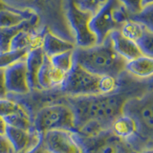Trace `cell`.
Returning a JSON list of instances; mask_svg holds the SVG:
<instances>
[{
  "mask_svg": "<svg viewBox=\"0 0 153 153\" xmlns=\"http://www.w3.org/2000/svg\"><path fill=\"white\" fill-rule=\"evenodd\" d=\"M108 36L111 40L114 51L126 61L135 59L139 56H143L136 43L124 37L120 30L111 32Z\"/></svg>",
  "mask_w": 153,
  "mask_h": 153,
  "instance_id": "obj_13",
  "label": "cell"
},
{
  "mask_svg": "<svg viewBox=\"0 0 153 153\" xmlns=\"http://www.w3.org/2000/svg\"><path fill=\"white\" fill-rule=\"evenodd\" d=\"M27 50H10L5 53H0V68L6 69L13 63L26 59Z\"/></svg>",
  "mask_w": 153,
  "mask_h": 153,
  "instance_id": "obj_24",
  "label": "cell"
},
{
  "mask_svg": "<svg viewBox=\"0 0 153 153\" xmlns=\"http://www.w3.org/2000/svg\"><path fill=\"white\" fill-rule=\"evenodd\" d=\"M110 130L115 136L126 143L137 137V126L133 120L126 115H120L111 123Z\"/></svg>",
  "mask_w": 153,
  "mask_h": 153,
  "instance_id": "obj_18",
  "label": "cell"
},
{
  "mask_svg": "<svg viewBox=\"0 0 153 153\" xmlns=\"http://www.w3.org/2000/svg\"><path fill=\"white\" fill-rule=\"evenodd\" d=\"M76 45L73 42L59 38V36L53 35L51 32H45L43 36L41 48L45 56L48 57H52L65 52L73 51Z\"/></svg>",
  "mask_w": 153,
  "mask_h": 153,
  "instance_id": "obj_16",
  "label": "cell"
},
{
  "mask_svg": "<svg viewBox=\"0 0 153 153\" xmlns=\"http://www.w3.org/2000/svg\"><path fill=\"white\" fill-rule=\"evenodd\" d=\"M43 33H36L32 32L31 29L22 30L16 33L11 41L10 50H27L30 51L36 48L41 47Z\"/></svg>",
  "mask_w": 153,
  "mask_h": 153,
  "instance_id": "obj_15",
  "label": "cell"
},
{
  "mask_svg": "<svg viewBox=\"0 0 153 153\" xmlns=\"http://www.w3.org/2000/svg\"><path fill=\"white\" fill-rule=\"evenodd\" d=\"M73 60L94 75L110 76L117 79L124 73L126 64V60L114 51L109 36L102 44L88 48L76 46Z\"/></svg>",
  "mask_w": 153,
  "mask_h": 153,
  "instance_id": "obj_2",
  "label": "cell"
},
{
  "mask_svg": "<svg viewBox=\"0 0 153 153\" xmlns=\"http://www.w3.org/2000/svg\"><path fill=\"white\" fill-rule=\"evenodd\" d=\"M37 22V16L36 14L32 19L27 20L17 26H13L11 28H0V53H5L10 51L11 41L14 36L22 30L32 29L33 26L36 25Z\"/></svg>",
  "mask_w": 153,
  "mask_h": 153,
  "instance_id": "obj_19",
  "label": "cell"
},
{
  "mask_svg": "<svg viewBox=\"0 0 153 153\" xmlns=\"http://www.w3.org/2000/svg\"><path fill=\"white\" fill-rule=\"evenodd\" d=\"M42 145L49 153H82L75 133L67 130H50L42 134Z\"/></svg>",
  "mask_w": 153,
  "mask_h": 153,
  "instance_id": "obj_9",
  "label": "cell"
},
{
  "mask_svg": "<svg viewBox=\"0 0 153 153\" xmlns=\"http://www.w3.org/2000/svg\"><path fill=\"white\" fill-rule=\"evenodd\" d=\"M25 111H27V109L16 100L10 99L9 97L0 100V116L3 119Z\"/></svg>",
  "mask_w": 153,
  "mask_h": 153,
  "instance_id": "obj_23",
  "label": "cell"
},
{
  "mask_svg": "<svg viewBox=\"0 0 153 153\" xmlns=\"http://www.w3.org/2000/svg\"><path fill=\"white\" fill-rule=\"evenodd\" d=\"M153 100L152 93L147 92L141 97H132L123 105L122 114L130 117L137 126V138L146 148L151 149L153 135Z\"/></svg>",
  "mask_w": 153,
  "mask_h": 153,
  "instance_id": "obj_3",
  "label": "cell"
},
{
  "mask_svg": "<svg viewBox=\"0 0 153 153\" xmlns=\"http://www.w3.org/2000/svg\"><path fill=\"white\" fill-rule=\"evenodd\" d=\"M73 51L65 52V53H62V54L49 57L52 65L54 66L56 69L62 72V73L67 74L71 70L74 63Z\"/></svg>",
  "mask_w": 153,
  "mask_h": 153,
  "instance_id": "obj_22",
  "label": "cell"
},
{
  "mask_svg": "<svg viewBox=\"0 0 153 153\" xmlns=\"http://www.w3.org/2000/svg\"><path fill=\"white\" fill-rule=\"evenodd\" d=\"M124 72L136 79H151L153 74V59L147 56H141L135 59L126 61Z\"/></svg>",
  "mask_w": 153,
  "mask_h": 153,
  "instance_id": "obj_17",
  "label": "cell"
},
{
  "mask_svg": "<svg viewBox=\"0 0 153 153\" xmlns=\"http://www.w3.org/2000/svg\"><path fill=\"white\" fill-rule=\"evenodd\" d=\"M5 136L12 145L14 153H28L42 140V135L33 130H26L7 126Z\"/></svg>",
  "mask_w": 153,
  "mask_h": 153,
  "instance_id": "obj_10",
  "label": "cell"
},
{
  "mask_svg": "<svg viewBox=\"0 0 153 153\" xmlns=\"http://www.w3.org/2000/svg\"><path fill=\"white\" fill-rule=\"evenodd\" d=\"M25 59L19 60L5 69L6 86L9 95H27L31 92Z\"/></svg>",
  "mask_w": 153,
  "mask_h": 153,
  "instance_id": "obj_11",
  "label": "cell"
},
{
  "mask_svg": "<svg viewBox=\"0 0 153 153\" xmlns=\"http://www.w3.org/2000/svg\"><path fill=\"white\" fill-rule=\"evenodd\" d=\"M7 128V123L4 121V119L0 116V135H5Z\"/></svg>",
  "mask_w": 153,
  "mask_h": 153,
  "instance_id": "obj_32",
  "label": "cell"
},
{
  "mask_svg": "<svg viewBox=\"0 0 153 153\" xmlns=\"http://www.w3.org/2000/svg\"><path fill=\"white\" fill-rule=\"evenodd\" d=\"M146 29V27L143 26L140 23H137L132 20H128L123 24L120 32L127 39L136 42L141 38Z\"/></svg>",
  "mask_w": 153,
  "mask_h": 153,
  "instance_id": "obj_21",
  "label": "cell"
},
{
  "mask_svg": "<svg viewBox=\"0 0 153 153\" xmlns=\"http://www.w3.org/2000/svg\"><path fill=\"white\" fill-rule=\"evenodd\" d=\"M66 74L56 69L52 65L48 56H44V60L37 74V84L39 90H50L60 87L65 79Z\"/></svg>",
  "mask_w": 153,
  "mask_h": 153,
  "instance_id": "obj_12",
  "label": "cell"
},
{
  "mask_svg": "<svg viewBox=\"0 0 153 153\" xmlns=\"http://www.w3.org/2000/svg\"><path fill=\"white\" fill-rule=\"evenodd\" d=\"M33 126L41 135L50 130L76 132L73 112L66 103L51 104L40 108L33 118Z\"/></svg>",
  "mask_w": 153,
  "mask_h": 153,
  "instance_id": "obj_4",
  "label": "cell"
},
{
  "mask_svg": "<svg viewBox=\"0 0 153 153\" xmlns=\"http://www.w3.org/2000/svg\"><path fill=\"white\" fill-rule=\"evenodd\" d=\"M93 14L89 12L81 11L76 6L75 0H69L67 17L75 33L76 47L88 48L97 44L96 36L89 28V22Z\"/></svg>",
  "mask_w": 153,
  "mask_h": 153,
  "instance_id": "obj_7",
  "label": "cell"
},
{
  "mask_svg": "<svg viewBox=\"0 0 153 153\" xmlns=\"http://www.w3.org/2000/svg\"><path fill=\"white\" fill-rule=\"evenodd\" d=\"M0 153H14L12 145L5 135H0Z\"/></svg>",
  "mask_w": 153,
  "mask_h": 153,
  "instance_id": "obj_30",
  "label": "cell"
},
{
  "mask_svg": "<svg viewBox=\"0 0 153 153\" xmlns=\"http://www.w3.org/2000/svg\"><path fill=\"white\" fill-rule=\"evenodd\" d=\"M108 0H76V6L81 11L89 12L93 16L106 3Z\"/></svg>",
  "mask_w": 153,
  "mask_h": 153,
  "instance_id": "obj_27",
  "label": "cell"
},
{
  "mask_svg": "<svg viewBox=\"0 0 153 153\" xmlns=\"http://www.w3.org/2000/svg\"><path fill=\"white\" fill-rule=\"evenodd\" d=\"M36 14L27 12H16L13 10L0 9V28H11L32 19Z\"/></svg>",
  "mask_w": 153,
  "mask_h": 153,
  "instance_id": "obj_20",
  "label": "cell"
},
{
  "mask_svg": "<svg viewBox=\"0 0 153 153\" xmlns=\"http://www.w3.org/2000/svg\"><path fill=\"white\" fill-rule=\"evenodd\" d=\"M118 0H108L90 19L89 28L97 39V44L102 43L113 31L121 30L122 26L114 18V9Z\"/></svg>",
  "mask_w": 153,
  "mask_h": 153,
  "instance_id": "obj_8",
  "label": "cell"
},
{
  "mask_svg": "<svg viewBox=\"0 0 153 153\" xmlns=\"http://www.w3.org/2000/svg\"><path fill=\"white\" fill-rule=\"evenodd\" d=\"M127 99L118 92L107 95L68 97L66 104L71 108L78 129L88 121H97L109 129L111 123L122 115L123 105Z\"/></svg>",
  "mask_w": 153,
  "mask_h": 153,
  "instance_id": "obj_1",
  "label": "cell"
},
{
  "mask_svg": "<svg viewBox=\"0 0 153 153\" xmlns=\"http://www.w3.org/2000/svg\"><path fill=\"white\" fill-rule=\"evenodd\" d=\"M153 0H142V7H146L148 5H152Z\"/></svg>",
  "mask_w": 153,
  "mask_h": 153,
  "instance_id": "obj_33",
  "label": "cell"
},
{
  "mask_svg": "<svg viewBox=\"0 0 153 153\" xmlns=\"http://www.w3.org/2000/svg\"><path fill=\"white\" fill-rule=\"evenodd\" d=\"M28 153H49V152H48L44 148V146H43V145H42V141H41L35 148H33V149L29 151Z\"/></svg>",
  "mask_w": 153,
  "mask_h": 153,
  "instance_id": "obj_31",
  "label": "cell"
},
{
  "mask_svg": "<svg viewBox=\"0 0 153 153\" xmlns=\"http://www.w3.org/2000/svg\"><path fill=\"white\" fill-rule=\"evenodd\" d=\"M9 97V93L6 86V78H5V69L0 68V100Z\"/></svg>",
  "mask_w": 153,
  "mask_h": 153,
  "instance_id": "obj_29",
  "label": "cell"
},
{
  "mask_svg": "<svg viewBox=\"0 0 153 153\" xmlns=\"http://www.w3.org/2000/svg\"><path fill=\"white\" fill-rule=\"evenodd\" d=\"M138 48L143 56L152 57V49H153V33L152 31L146 28L143 32V36L138 41L135 42Z\"/></svg>",
  "mask_w": 153,
  "mask_h": 153,
  "instance_id": "obj_26",
  "label": "cell"
},
{
  "mask_svg": "<svg viewBox=\"0 0 153 153\" xmlns=\"http://www.w3.org/2000/svg\"><path fill=\"white\" fill-rule=\"evenodd\" d=\"M130 14H136L142 11V0H118Z\"/></svg>",
  "mask_w": 153,
  "mask_h": 153,
  "instance_id": "obj_28",
  "label": "cell"
},
{
  "mask_svg": "<svg viewBox=\"0 0 153 153\" xmlns=\"http://www.w3.org/2000/svg\"><path fill=\"white\" fill-rule=\"evenodd\" d=\"M75 137L82 153H135L126 142L115 136L110 128L94 137L83 138L76 133Z\"/></svg>",
  "mask_w": 153,
  "mask_h": 153,
  "instance_id": "obj_6",
  "label": "cell"
},
{
  "mask_svg": "<svg viewBox=\"0 0 153 153\" xmlns=\"http://www.w3.org/2000/svg\"><path fill=\"white\" fill-rule=\"evenodd\" d=\"M129 20L140 23L143 26L146 27L148 30L152 31V5L143 7L142 11L136 14H130Z\"/></svg>",
  "mask_w": 153,
  "mask_h": 153,
  "instance_id": "obj_25",
  "label": "cell"
},
{
  "mask_svg": "<svg viewBox=\"0 0 153 153\" xmlns=\"http://www.w3.org/2000/svg\"><path fill=\"white\" fill-rule=\"evenodd\" d=\"M100 76L90 73L74 62L59 88L68 97L100 95Z\"/></svg>",
  "mask_w": 153,
  "mask_h": 153,
  "instance_id": "obj_5",
  "label": "cell"
},
{
  "mask_svg": "<svg viewBox=\"0 0 153 153\" xmlns=\"http://www.w3.org/2000/svg\"><path fill=\"white\" fill-rule=\"evenodd\" d=\"M45 54L41 47L30 50L26 56V68H27V76L30 89L39 90L37 84V74L44 60Z\"/></svg>",
  "mask_w": 153,
  "mask_h": 153,
  "instance_id": "obj_14",
  "label": "cell"
}]
</instances>
